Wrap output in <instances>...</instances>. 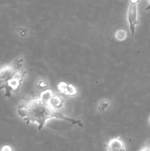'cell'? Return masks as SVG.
<instances>
[{"label": "cell", "mask_w": 150, "mask_h": 151, "mask_svg": "<svg viewBox=\"0 0 150 151\" xmlns=\"http://www.w3.org/2000/svg\"><path fill=\"white\" fill-rule=\"evenodd\" d=\"M139 0H130L131 3L136 4L139 1Z\"/></svg>", "instance_id": "cell-12"}, {"label": "cell", "mask_w": 150, "mask_h": 151, "mask_svg": "<svg viewBox=\"0 0 150 151\" xmlns=\"http://www.w3.org/2000/svg\"><path fill=\"white\" fill-rule=\"evenodd\" d=\"M63 100L59 96H53L49 101V104L53 108H60L63 106Z\"/></svg>", "instance_id": "cell-6"}, {"label": "cell", "mask_w": 150, "mask_h": 151, "mask_svg": "<svg viewBox=\"0 0 150 151\" xmlns=\"http://www.w3.org/2000/svg\"><path fill=\"white\" fill-rule=\"evenodd\" d=\"M108 102H107V101H105V100H104V101H102L101 104H100L99 109L100 111H104L105 108L108 106Z\"/></svg>", "instance_id": "cell-10"}, {"label": "cell", "mask_w": 150, "mask_h": 151, "mask_svg": "<svg viewBox=\"0 0 150 151\" xmlns=\"http://www.w3.org/2000/svg\"><path fill=\"white\" fill-rule=\"evenodd\" d=\"M140 151H150V139L143 145Z\"/></svg>", "instance_id": "cell-9"}, {"label": "cell", "mask_w": 150, "mask_h": 151, "mask_svg": "<svg viewBox=\"0 0 150 151\" xmlns=\"http://www.w3.org/2000/svg\"><path fill=\"white\" fill-rule=\"evenodd\" d=\"M58 89L61 93L70 96H74L77 93V91L74 85L65 82H60L57 85Z\"/></svg>", "instance_id": "cell-5"}, {"label": "cell", "mask_w": 150, "mask_h": 151, "mask_svg": "<svg viewBox=\"0 0 150 151\" xmlns=\"http://www.w3.org/2000/svg\"><path fill=\"white\" fill-rule=\"evenodd\" d=\"M136 16L137 12L136 4L131 3L129 9L128 20L130 24V29L132 35H133L134 32L135 30V26L137 23Z\"/></svg>", "instance_id": "cell-4"}, {"label": "cell", "mask_w": 150, "mask_h": 151, "mask_svg": "<svg viewBox=\"0 0 150 151\" xmlns=\"http://www.w3.org/2000/svg\"><path fill=\"white\" fill-rule=\"evenodd\" d=\"M23 58L20 57L11 63L1 65L0 70L1 88L5 90L4 96L10 98L12 93L18 91L26 72L23 66Z\"/></svg>", "instance_id": "cell-2"}, {"label": "cell", "mask_w": 150, "mask_h": 151, "mask_svg": "<svg viewBox=\"0 0 150 151\" xmlns=\"http://www.w3.org/2000/svg\"><path fill=\"white\" fill-rule=\"evenodd\" d=\"M1 151H12V149L9 145H5L1 148Z\"/></svg>", "instance_id": "cell-11"}, {"label": "cell", "mask_w": 150, "mask_h": 151, "mask_svg": "<svg viewBox=\"0 0 150 151\" xmlns=\"http://www.w3.org/2000/svg\"><path fill=\"white\" fill-rule=\"evenodd\" d=\"M150 10V4L146 9H145V10Z\"/></svg>", "instance_id": "cell-13"}, {"label": "cell", "mask_w": 150, "mask_h": 151, "mask_svg": "<svg viewBox=\"0 0 150 151\" xmlns=\"http://www.w3.org/2000/svg\"><path fill=\"white\" fill-rule=\"evenodd\" d=\"M105 146L108 151H125L124 143L119 137L108 139Z\"/></svg>", "instance_id": "cell-3"}, {"label": "cell", "mask_w": 150, "mask_h": 151, "mask_svg": "<svg viewBox=\"0 0 150 151\" xmlns=\"http://www.w3.org/2000/svg\"><path fill=\"white\" fill-rule=\"evenodd\" d=\"M53 96V91L51 90L47 89L41 93L40 97L42 99L49 102Z\"/></svg>", "instance_id": "cell-7"}, {"label": "cell", "mask_w": 150, "mask_h": 151, "mask_svg": "<svg viewBox=\"0 0 150 151\" xmlns=\"http://www.w3.org/2000/svg\"><path fill=\"white\" fill-rule=\"evenodd\" d=\"M23 99V100L18 107V115L24 118L26 124H29L31 122H37L38 124L39 130L42 129L47 120L52 118L61 119L69 122L73 125L83 127L82 121L66 117L62 113L56 111L49 104V102L41 97L24 96Z\"/></svg>", "instance_id": "cell-1"}, {"label": "cell", "mask_w": 150, "mask_h": 151, "mask_svg": "<svg viewBox=\"0 0 150 151\" xmlns=\"http://www.w3.org/2000/svg\"><path fill=\"white\" fill-rule=\"evenodd\" d=\"M37 85L39 88H43L47 87L48 86V84L47 82L45 80L41 79L38 81V83H37Z\"/></svg>", "instance_id": "cell-8"}]
</instances>
